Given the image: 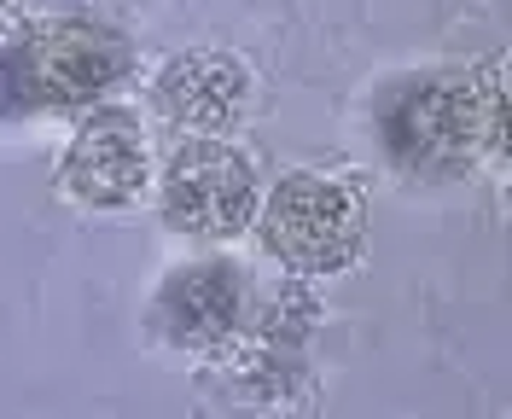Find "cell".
I'll return each mask as SVG.
<instances>
[{"label": "cell", "mask_w": 512, "mask_h": 419, "mask_svg": "<svg viewBox=\"0 0 512 419\" xmlns=\"http://www.w3.org/2000/svg\"><path fill=\"white\" fill-rule=\"evenodd\" d=\"M262 239L297 274H338V268H350L361 257L367 204H361L350 181L297 169L262 204Z\"/></svg>", "instance_id": "cell-1"}, {"label": "cell", "mask_w": 512, "mask_h": 419, "mask_svg": "<svg viewBox=\"0 0 512 419\" xmlns=\"http://www.w3.org/2000/svg\"><path fill=\"white\" fill-rule=\"evenodd\" d=\"M128 70V47L99 24L82 18H53L24 35V76L41 99L53 105H82V99L105 94Z\"/></svg>", "instance_id": "cell-4"}, {"label": "cell", "mask_w": 512, "mask_h": 419, "mask_svg": "<svg viewBox=\"0 0 512 419\" xmlns=\"http://www.w3.org/2000/svg\"><path fill=\"white\" fill-rule=\"evenodd\" d=\"M152 181V152L134 117L123 111H99L70 134L64 152V187L82 204H128Z\"/></svg>", "instance_id": "cell-5"}, {"label": "cell", "mask_w": 512, "mask_h": 419, "mask_svg": "<svg viewBox=\"0 0 512 419\" xmlns=\"http://www.w3.org/2000/svg\"><path fill=\"white\" fill-rule=\"evenodd\" d=\"M251 105V70L222 47H192L158 76V111L187 134H227Z\"/></svg>", "instance_id": "cell-6"}, {"label": "cell", "mask_w": 512, "mask_h": 419, "mask_svg": "<svg viewBox=\"0 0 512 419\" xmlns=\"http://www.w3.org/2000/svg\"><path fill=\"white\" fill-rule=\"evenodd\" d=\"M239 309H245V274L233 262H187L158 291V321L192 344L227 338L239 326Z\"/></svg>", "instance_id": "cell-7"}, {"label": "cell", "mask_w": 512, "mask_h": 419, "mask_svg": "<svg viewBox=\"0 0 512 419\" xmlns=\"http://www.w3.org/2000/svg\"><path fill=\"white\" fill-rule=\"evenodd\" d=\"M158 198L169 227L198 233V239H233L251 227L262 187H256L251 158L233 152L227 140H187L163 169Z\"/></svg>", "instance_id": "cell-3"}, {"label": "cell", "mask_w": 512, "mask_h": 419, "mask_svg": "<svg viewBox=\"0 0 512 419\" xmlns=\"http://www.w3.org/2000/svg\"><path fill=\"white\" fill-rule=\"evenodd\" d=\"M501 140V65L437 76L396 99L390 146L414 163H460Z\"/></svg>", "instance_id": "cell-2"}]
</instances>
